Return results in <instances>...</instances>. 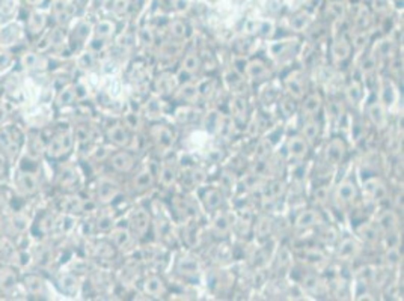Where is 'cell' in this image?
I'll return each mask as SVG.
<instances>
[{
	"instance_id": "1",
	"label": "cell",
	"mask_w": 404,
	"mask_h": 301,
	"mask_svg": "<svg viewBox=\"0 0 404 301\" xmlns=\"http://www.w3.org/2000/svg\"><path fill=\"white\" fill-rule=\"evenodd\" d=\"M73 148V134L71 133H61L55 136L48 145V155L53 158H59L64 154H68Z\"/></svg>"
},
{
	"instance_id": "2",
	"label": "cell",
	"mask_w": 404,
	"mask_h": 301,
	"mask_svg": "<svg viewBox=\"0 0 404 301\" xmlns=\"http://www.w3.org/2000/svg\"><path fill=\"white\" fill-rule=\"evenodd\" d=\"M0 145L8 155H15L21 145V134L17 128L8 127L0 134Z\"/></svg>"
},
{
	"instance_id": "3",
	"label": "cell",
	"mask_w": 404,
	"mask_h": 301,
	"mask_svg": "<svg viewBox=\"0 0 404 301\" xmlns=\"http://www.w3.org/2000/svg\"><path fill=\"white\" fill-rule=\"evenodd\" d=\"M308 149H309V143L305 140V137L294 136L287 142V152L294 160H303L308 155Z\"/></svg>"
},
{
	"instance_id": "4",
	"label": "cell",
	"mask_w": 404,
	"mask_h": 301,
	"mask_svg": "<svg viewBox=\"0 0 404 301\" xmlns=\"http://www.w3.org/2000/svg\"><path fill=\"white\" fill-rule=\"evenodd\" d=\"M345 157V145L341 139H333L326 148V160L331 164H339Z\"/></svg>"
},
{
	"instance_id": "5",
	"label": "cell",
	"mask_w": 404,
	"mask_h": 301,
	"mask_svg": "<svg viewBox=\"0 0 404 301\" xmlns=\"http://www.w3.org/2000/svg\"><path fill=\"white\" fill-rule=\"evenodd\" d=\"M18 188L24 193H35L38 188V176L35 172L32 170H21L18 173V179H17Z\"/></svg>"
},
{
	"instance_id": "6",
	"label": "cell",
	"mask_w": 404,
	"mask_h": 301,
	"mask_svg": "<svg viewBox=\"0 0 404 301\" xmlns=\"http://www.w3.org/2000/svg\"><path fill=\"white\" fill-rule=\"evenodd\" d=\"M352 45L345 38H339L332 44V57L335 62H344L350 57Z\"/></svg>"
},
{
	"instance_id": "7",
	"label": "cell",
	"mask_w": 404,
	"mask_h": 301,
	"mask_svg": "<svg viewBox=\"0 0 404 301\" xmlns=\"http://www.w3.org/2000/svg\"><path fill=\"white\" fill-rule=\"evenodd\" d=\"M144 291H145V294H148V295L158 298V297L165 295L166 285L163 283V280L160 277L151 276V277H148L147 280H145V283H144Z\"/></svg>"
},
{
	"instance_id": "8",
	"label": "cell",
	"mask_w": 404,
	"mask_h": 301,
	"mask_svg": "<svg viewBox=\"0 0 404 301\" xmlns=\"http://www.w3.org/2000/svg\"><path fill=\"white\" fill-rule=\"evenodd\" d=\"M356 194H358L356 187H355V184L350 183V181H344V183H341V184L336 187V191H335L336 199H338L339 202H342V203H350V202H353V200L356 199Z\"/></svg>"
},
{
	"instance_id": "9",
	"label": "cell",
	"mask_w": 404,
	"mask_h": 301,
	"mask_svg": "<svg viewBox=\"0 0 404 301\" xmlns=\"http://www.w3.org/2000/svg\"><path fill=\"white\" fill-rule=\"evenodd\" d=\"M112 166L118 172H130L134 166V160L128 152H118L112 157Z\"/></svg>"
},
{
	"instance_id": "10",
	"label": "cell",
	"mask_w": 404,
	"mask_h": 301,
	"mask_svg": "<svg viewBox=\"0 0 404 301\" xmlns=\"http://www.w3.org/2000/svg\"><path fill=\"white\" fill-rule=\"evenodd\" d=\"M320 214L315 211V209H306V211H302L297 219H295V227L299 229H308L311 226H315L320 223Z\"/></svg>"
},
{
	"instance_id": "11",
	"label": "cell",
	"mask_w": 404,
	"mask_h": 301,
	"mask_svg": "<svg viewBox=\"0 0 404 301\" xmlns=\"http://www.w3.org/2000/svg\"><path fill=\"white\" fill-rule=\"evenodd\" d=\"M323 106V100L318 94H311L305 98L303 101V116L306 117H312L315 116L317 113L320 112Z\"/></svg>"
},
{
	"instance_id": "12",
	"label": "cell",
	"mask_w": 404,
	"mask_h": 301,
	"mask_svg": "<svg viewBox=\"0 0 404 301\" xmlns=\"http://www.w3.org/2000/svg\"><path fill=\"white\" fill-rule=\"evenodd\" d=\"M368 114H369V119L372 121L374 125H377L379 128H385L388 117H386V110H385L383 104H380V103L371 104L368 109Z\"/></svg>"
},
{
	"instance_id": "13",
	"label": "cell",
	"mask_w": 404,
	"mask_h": 301,
	"mask_svg": "<svg viewBox=\"0 0 404 301\" xmlns=\"http://www.w3.org/2000/svg\"><path fill=\"white\" fill-rule=\"evenodd\" d=\"M245 71L254 80H261V78H264L265 75L268 74V68L261 59H254L249 64H246V70Z\"/></svg>"
},
{
	"instance_id": "14",
	"label": "cell",
	"mask_w": 404,
	"mask_h": 301,
	"mask_svg": "<svg viewBox=\"0 0 404 301\" xmlns=\"http://www.w3.org/2000/svg\"><path fill=\"white\" fill-rule=\"evenodd\" d=\"M131 227L139 236L147 233V230L149 229V217L144 209H139L134 213L133 220H131Z\"/></svg>"
},
{
	"instance_id": "15",
	"label": "cell",
	"mask_w": 404,
	"mask_h": 301,
	"mask_svg": "<svg viewBox=\"0 0 404 301\" xmlns=\"http://www.w3.org/2000/svg\"><path fill=\"white\" fill-rule=\"evenodd\" d=\"M107 137H109L111 142H113L115 145H119V146H125L130 142L128 131L122 125H115V127L109 128Z\"/></svg>"
},
{
	"instance_id": "16",
	"label": "cell",
	"mask_w": 404,
	"mask_h": 301,
	"mask_svg": "<svg viewBox=\"0 0 404 301\" xmlns=\"http://www.w3.org/2000/svg\"><path fill=\"white\" fill-rule=\"evenodd\" d=\"M97 193H98V199L101 200V202H111V200H113L115 197H116V194H118V187L112 183V181H107V179H103L100 184H98V190H97Z\"/></svg>"
},
{
	"instance_id": "17",
	"label": "cell",
	"mask_w": 404,
	"mask_h": 301,
	"mask_svg": "<svg viewBox=\"0 0 404 301\" xmlns=\"http://www.w3.org/2000/svg\"><path fill=\"white\" fill-rule=\"evenodd\" d=\"M359 250H361V249H359L358 243H355L353 239H344V241L341 243L339 249H338V255H339V258H342L344 261H348V259L356 258L358 253H359Z\"/></svg>"
},
{
	"instance_id": "18",
	"label": "cell",
	"mask_w": 404,
	"mask_h": 301,
	"mask_svg": "<svg viewBox=\"0 0 404 301\" xmlns=\"http://www.w3.org/2000/svg\"><path fill=\"white\" fill-rule=\"evenodd\" d=\"M365 190L374 200H383L386 197V187L380 179H368L365 183Z\"/></svg>"
},
{
	"instance_id": "19",
	"label": "cell",
	"mask_w": 404,
	"mask_h": 301,
	"mask_svg": "<svg viewBox=\"0 0 404 301\" xmlns=\"http://www.w3.org/2000/svg\"><path fill=\"white\" fill-rule=\"evenodd\" d=\"M231 112L234 117L240 122H245L248 117V103L243 97H235L231 101Z\"/></svg>"
},
{
	"instance_id": "20",
	"label": "cell",
	"mask_w": 404,
	"mask_h": 301,
	"mask_svg": "<svg viewBox=\"0 0 404 301\" xmlns=\"http://www.w3.org/2000/svg\"><path fill=\"white\" fill-rule=\"evenodd\" d=\"M379 226L382 230L385 232H394L398 227V217L394 211H385L380 217H379Z\"/></svg>"
},
{
	"instance_id": "21",
	"label": "cell",
	"mask_w": 404,
	"mask_h": 301,
	"mask_svg": "<svg viewBox=\"0 0 404 301\" xmlns=\"http://www.w3.org/2000/svg\"><path fill=\"white\" fill-rule=\"evenodd\" d=\"M303 87H305L303 86V77L299 73H294L287 78V89L294 98H300L303 95V92H305Z\"/></svg>"
},
{
	"instance_id": "22",
	"label": "cell",
	"mask_w": 404,
	"mask_h": 301,
	"mask_svg": "<svg viewBox=\"0 0 404 301\" xmlns=\"http://www.w3.org/2000/svg\"><path fill=\"white\" fill-rule=\"evenodd\" d=\"M320 136V124L315 119H308L303 124V137L308 143H312Z\"/></svg>"
},
{
	"instance_id": "23",
	"label": "cell",
	"mask_w": 404,
	"mask_h": 301,
	"mask_svg": "<svg viewBox=\"0 0 404 301\" xmlns=\"http://www.w3.org/2000/svg\"><path fill=\"white\" fill-rule=\"evenodd\" d=\"M222 193L216 188H208L205 193H204V203L208 209H218L222 205Z\"/></svg>"
},
{
	"instance_id": "24",
	"label": "cell",
	"mask_w": 404,
	"mask_h": 301,
	"mask_svg": "<svg viewBox=\"0 0 404 301\" xmlns=\"http://www.w3.org/2000/svg\"><path fill=\"white\" fill-rule=\"evenodd\" d=\"M231 229V222L228 219V216L225 213H218V216L213 220V230L219 235V236H225Z\"/></svg>"
},
{
	"instance_id": "25",
	"label": "cell",
	"mask_w": 404,
	"mask_h": 301,
	"mask_svg": "<svg viewBox=\"0 0 404 301\" xmlns=\"http://www.w3.org/2000/svg\"><path fill=\"white\" fill-rule=\"evenodd\" d=\"M20 37V31L17 26H8L2 31L0 34V44L2 45H12V44H17Z\"/></svg>"
},
{
	"instance_id": "26",
	"label": "cell",
	"mask_w": 404,
	"mask_h": 301,
	"mask_svg": "<svg viewBox=\"0 0 404 301\" xmlns=\"http://www.w3.org/2000/svg\"><path fill=\"white\" fill-rule=\"evenodd\" d=\"M152 134H154L155 140H157L161 146H171L172 142H174V136H172L171 130L166 128V127H157V128H154Z\"/></svg>"
},
{
	"instance_id": "27",
	"label": "cell",
	"mask_w": 404,
	"mask_h": 301,
	"mask_svg": "<svg viewBox=\"0 0 404 301\" xmlns=\"http://www.w3.org/2000/svg\"><path fill=\"white\" fill-rule=\"evenodd\" d=\"M264 199H273V200H278L281 196H284L285 193V184L281 183V181H273L270 183V186H267L264 190Z\"/></svg>"
},
{
	"instance_id": "28",
	"label": "cell",
	"mask_w": 404,
	"mask_h": 301,
	"mask_svg": "<svg viewBox=\"0 0 404 301\" xmlns=\"http://www.w3.org/2000/svg\"><path fill=\"white\" fill-rule=\"evenodd\" d=\"M23 67L24 68H29V70H39V68H44L47 65L45 59L39 54H35V53H29L23 57Z\"/></svg>"
},
{
	"instance_id": "29",
	"label": "cell",
	"mask_w": 404,
	"mask_h": 301,
	"mask_svg": "<svg viewBox=\"0 0 404 301\" xmlns=\"http://www.w3.org/2000/svg\"><path fill=\"white\" fill-rule=\"evenodd\" d=\"M345 95H347V100L352 103V104H358L361 100H362V86L359 81H352L348 86H347V91H345Z\"/></svg>"
},
{
	"instance_id": "30",
	"label": "cell",
	"mask_w": 404,
	"mask_h": 301,
	"mask_svg": "<svg viewBox=\"0 0 404 301\" xmlns=\"http://www.w3.org/2000/svg\"><path fill=\"white\" fill-rule=\"evenodd\" d=\"M201 67V59L196 53H187L183 61V70L185 73L192 74L196 73Z\"/></svg>"
},
{
	"instance_id": "31",
	"label": "cell",
	"mask_w": 404,
	"mask_h": 301,
	"mask_svg": "<svg viewBox=\"0 0 404 301\" xmlns=\"http://www.w3.org/2000/svg\"><path fill=\"white\" fill-rule=\"evenodd\" d=\"M152 181H154V175H152V172H151L149 169H144V170H141V172L136 175L134 186H136V188H139V190H145V188L151 187Z\"/></svg>"
},
{
	"instance_id": "32",
	"label": "cell",
	"mask_w": 404,
	"mask_h": 301,
	"mask_svg": "<svg viewBox=\"0 0 404 301\" xmlns=\"http://www.w3.org/2000/svg\"><path fill=\"white\" fill-rule=\"evenodd\" d=\"M115 29H116V26H115L113 21H111V20H101L97 24V27H95V34H97V37L100 38H109L115 34Z\"/></svg>"
},
{
	"instance_id": "33",
	"label": "cell",
	"mask_w": 404,
	"mask_h": 301,
	"mask_svg": "<svg viewBox=\"0 0 404 301\" xmlns=\"http://www.w3.org/2000/svg\"><path fill=\"white\" fill-rule=\"evenodd\" d=\"M59 288H61L62 292L73 295L74 292L77 291V280H75V277L70 276V274L62 276L61 280H59Z\"/></svg>"
},
{
	"instance_id": "34",
	"label": "cell",
	"mask_w": 404,
	"mask_h": 301,
	"mask_svg": "<svg viewBox=\"0 0 404 301\" xmlns=\"http://www.w3.org/2000/svg\"><path fill=\"white\" fill-rule=\"evenodd\" d=\"M112 241L116 247H124L130 243V232L125 229H115L112 232Z\"/></svg>"
},
{
	"instance_id": "35",
	"label": "cell",
	"mask_w": 404,
	"mask_h": 301,
	"mask_svg": "<svg viewBox=\"0 0 404 301\" xmlns=\"http://www.w3.org/2000/svg\"><path fill=\"white\" fill-rule=\"evenodd\" d=\"M15 285V274L11 269H0V288L9 291Z\"/></svg>"
},
{
	"instance_id": "36",
	"label": "cell",
	"mask_w": 404,
	"mask_h": 301,
	"mask_svg": "<svg viewBox=\"0 0 404 301\" xmlns=\"http://www.w3.org/2000/svg\"><path fill=\"white\" fill-rule=\"evenodd\" d=\"M172 78H174V75L169 74L158 77V80H157V89H158L160 94H168V92H171L175 87V80H172Z\"/></svg>"
},
{
	"instance_id": "37",
	"label": "cell",
	"mask_w": 404,
	"mask_h": 301,
	"mask_svg": "<svg viewBox=\"0 0 404 301\" xmlns=\"http://www.w3.org/2000/svg\"><path fill=\"white\" fill-rule=\"evenodd\" d=\"M328 14L336 18V20H341L345 14V8H344V3L339 2V0H331L328 3Z\"/></svg>"
},
{
	"instance_id": "38",
	"label": "cell",
	"mask_w": 404,
	"mask_h": 301,
	"mask_svg": "<svg viewBox=\"0 0 404 301\" xmlns=\"http://www.w3.org/2000/svg\"><path fill=\"white\" fill-rule=\"evenodd\" d=\"M175 116H177V119L180 122H192V121H195L198 117V112L195 109L188 107V106H183V107L177 109Z\"/></svg>"
},
{
	"instance_id": "39",
	"label": "cell",
	"mask_w": 404,
	"mask_h": 301,
	"mask_svg": "<svg viewBox=\"0 0 404 301\" xmlns=\"http://www.w3.org/2000/svg\"><path fill=\"white\" fill-rule=\"evenodd\" d=\"M359 235L368 241V243H375L379 239V232L374 226L371 225H362L359 227Z\"/></svg>"
},
{
	"instance_id": "40",
	"label": "cell",
	"mask_w": 404,
	"mask_h": 301,
	"mask_svg": "<svg viewBox=\"0 0 404 301\" xmlns=\"http://www.w3.org/2000/svg\"><path fill=\"white\" fill-rule=\"evenodd\" d=\"M175 179V170L171 166H163L160 170V181L165 187H169Z\"/></svg>"
},
{
	"instance_id": "41",
	"label": "cell",
	"mask_w": 404,
	"mask_h": 301,
	"mask_svg": "<svg viewBox=\"0 0 404 301\" xmlns=\"http://www.w3.org/2000/svg\"><path fill=\"white\" fill-rule=\"evenodd\" d=\"M75 98H77V94H75V91L70 89V87H67V89H62V92L59 94V97H58V103H59L61 106L73 104Z\"/></svg>"
},
{
	"instance_id": "42",
	"label": "cell",
	"mask_w": 404,
	"mask_h": 301,
	"mask_svg": "<svg viewBox=\"0 0 404 301\" xmlns=\"http://www.w3.org/2000/svg\"><path fill=\"white\" fill-rule=\"evenodd\" d=\"M26 288L32 294H39L42 291V280L37 276H29V277H26Z\"/></svg>"
},
{
	"instance_id": "43",
	"label": "cell",
	"mask_w": 404,
	"mask_h": 301,
	"mask_svg": "<svg viewBox=\"0 0 404 301\" xmlns=\"http://www.w3.org/2000/svg\"><path fill=\"white\" fill-rule=\"evenodd\" d=\"M198 94H199V89L196 87V86H192V84H185L183 89H181V92H180V97L183 98L184 101H193L196 97H198Z\"/></svg>"
},
{
	"instance_id": "44",
	"label": "cell",
	"mask_w": 404,
	"mask_h": 301,
	"mask_svg": "<svg viewBox=\"0 0 404 301\" xmlns=\"http://www.w3.org/2000/svg\"><path fill=\"white\" fill-rule=\"evenodd\" d=\"M169 29H171V34L175 38H184L187 35V26L184 24L183 21H180V20L172 21L171 26H169Z\"/></svg>"
},
{
	"instance_id": "45",
	"label": "cell",
	"mask_w": 404,
	"mask_h": 301,
	"mask_svg": "<svg viewBox=\"0 0 404 301\" xmlns=\"http://www.w3.org/2000/svg\"><path fill=\"white\" fill-rule=\"evenodd\" d=\"M272 230V220L268 217H261L257 223V233L259 236H267Z\"/></svg>"
},
{
	"instance_id": "46",
	"label": "cell",
	"mask_w": 404,
	"mask_h": 301,
	"mask_svg": "<svg viewBox=\"0 0 404 301\" xmlns=\"http://www.w3.org/2000/svg\"><path fill=\"white\" fill-rule=\"evenodd\" d=\"M318 286H320V280L312 276V274H308L305 279H303V288L308 291V292H317L318 291Z\"/></svg>"
},
{
	"instance_id": "47",
	"label": "cell",
	"mask_w": 404,
	"mask_h": 301,
	"mask_svg": "<svg viewBox=\"0 0 404 301\" xmlns=\"http://www.w3.org/2000/svg\"><path fill=\"white\" fill-rule=\"evenodd\" d=\"M65 211L68 213H80L83 209V202L78 197H70L67 199V202L64 203Z\"/></svg>"
},
{
	"instance_id": "48",
	"label": "cell",
	"mask_w": 404,
	"mask_h": 301,
	"mask_svg": "<svg viewBox=\"0 0 404 301\" xmlns=\"http://www.w3.org/2000/svg\"><path fill=\"white\" fill-rule=\"evenodd\" d=\"M308 21H309V18L306 14H297L291 18V27L295 31H303L308 26Z\"/></svg>"
},
{
	"instance_id": "49",
	"label": "cell",
	"mask_w": 404,
	"mask_h": 301,
	"mask_svg": "<svg viewBox=\"0 0 404 301\" xmlns=\"http://www.w3.org/2000/svg\"><path fill=\"white\" fill-rule=\"evenodd\" d=\"M178 268H180V271H183V273H196V271H198V263H196L195 259H192V258H183V259L180 261Z\"/></svg>"
},
{
	"instance_id": "50",
	"label": "cell",
	"mask_w": 404,
	"mask_h": 301,
	"mask_svg": "<svg viewBox=\"0 0 404 301\" xmlns=\"http://www.w3.org/2000/svg\"><path fill=\"white\" fill-rule=\"evenodd\" d=\"M279 109H281V112H282L284 116H291L294 110H295V103H294V100H291V98H285V100L281 101Z\"/></svg>"
},
{
	"instance_id": "51",
	"label": "cell",
	"mask_w": 404,
	"mask_h": 301,
	"mask_svg": "<svg viewBox=\"0 0 404 301\" xmlns=\"http://www.w3.org/2000/svg\"><path fill=\"white\" fill-rule=\"evenodd\" d=\"M314 199H315V202L325 203V202L329 199V191H328V187L323 186V187L317 188V190L314 191Z\"/></svg>"
},
{
	"instance_id": "52",
	"label": "cell",
	"mask_w": 404,
	"mask_h": 301,
	"mask_svg": "<svg viewBox=\"0 0 404 301\" xmlns=\"http://www.w3.org/2000/svg\"><path fill=\"white\" fill-rule=\"evenodd\" d=\"M98 229L100 230H111L112 227H113V219H112L111 216H107V214H103L100 219H98Z\"/></svg>"
},
{
	"instance_id": "53",
	"label": "cell",
	"mask_w": 404,
	"mask_h": 301,
	"mask_svg": "<svg viewBox=\"0 0 404 301\" xmlns=\"http://www.w3.org/2000/svg\"><path fill=\"white\" fill-rule=\"evenodd\" d=\"M78 65H80L82 68H91V67L94 65V54H92V53H85V54H82L80 59H78Z\"/></svg>"
},
{
	"instance_id": "54",
	"label": "cell",
	"mask_w": 404,
	"mask_h": 301,
	"mask_svg": "<svg viewBox=\"0 0 404 301\" xmlns=\"http://www.w3.org/2000/svg\"><path fill=\"white\" fill-rule=\"evenodd\" d=\"M306 258H308L311 262H321V261L325 259V255H323L321 250H318V249H312V250H308Z\"/></svg>"
},
{
	"instance_id": "55",
	"label": "cell",
	"mask_w": 404,
	"mask_h": 301,
	"mask_svg": "<svg viewBox=\"0 0 404 301\" xmlns=\"http://www.w3.org/2000/svg\"><path fill=\"white\" fill-rule=\"evenodd\" d=\"M270 154V145H267L265 142H261L257 146V158H267Z\"/></svg>"
},
{
	"instance_id": "56",
	"label": "cell",
	"mask_w": 404,
	"mask_h": 301,
	"mask_svg": "<svg viewBox=\"0 0 404 301\" xmlns=\"http://www.w3.org/2000/svg\"><path fill=\"white\" fill-rule=\"evenodd\" d=\"M14 227H17L18 230H24L28 227V217L18 214L14 217Z\"/></svg>"
},
{
	"instance_id": "57",
	"label": "cell",
	"mask_w": 404,
	"mask_h": 301,
	"mask_svg": "<svg viewBox=\"0 0 404 301\" xmlns=\"http://www.w3.org/2000/svg\"><path fill=\"white\" fill-rule=\"evenodd\" d=\"M12 62V57L9 56V53H0V71L6 70Z\"/></svg>"
},
{
	"instance_id": "58",
	"label": "cell",
	"mask_w": 404,
	"mask_h": 301,
	"mask_svg": "<svg viewBox=\"0 0 404 301\" xmlns=\"http://www.w3.org/2000/svg\"><path fill=\"white\" fill-rule=\"evenodd\" d=\"M61 179H62V184H73L74 181H75V173H74L73 170H65L64 173H62V176H61Z\"/></svg>"
},
{
	"instance_id": "59",
	"label": "cell",
	"mask_w": 404,
	"mask_h": 301,
	"mask_svg": "<svg viewBox=\"0 0 404 301\" xmlns=\"http://www.w3.org/2000/svg\"><path fill=\"white\" fill-rule=\"evenodd\" d=\"M367 41H368V37L365 35V32H364V34L358 35V37L353 39V45H355L356 48H361V47H364V45L367 44Z\"/></svg>"
},
{
	"instance_id": "60",
	"label": "cell",
	"mask_w": 404,
	"mask_h": 301,
	"mask_svg": "<svg viewBox=\"0 0 404 301\" xmlns=\"http://www.w3.org/2000/svg\"><path fill=\"white\" fill-rule=\"evenodd\" d=\"M388 259H391V262H398V259H400L398 250H397V249H389V252H388Z\"/></svg>"
},
{
	"instance_id": "61",
	"label": "cell",
	"mask_w": 404,
	"mask_h": 301,
	"mask_svg": "<svg viewBox=\"0 0 404 301\" xmlns=\"http://www.w3.org/2000/svg\"><path fill=\"white\" fill-rule=\"evenodd\" d=\"M3 172H5V167H3V164L0 163V176L3 175Z\"/></svg>"
}]
</instances>
